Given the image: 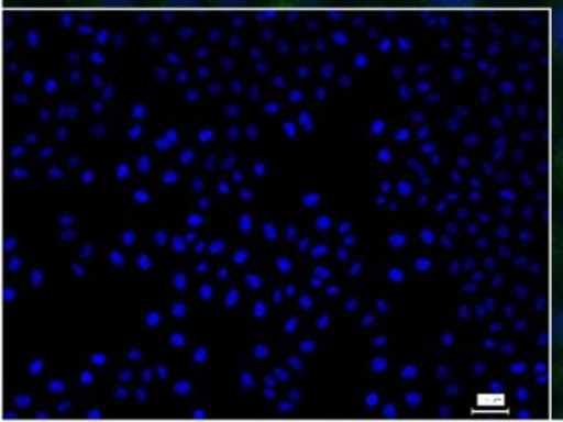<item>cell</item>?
I'll list each match as a JSON object with an SVG mask.
<instances>
[{"instance_id":"6da1fadb","label":"cell","mask_w":563,"mask_h":422,"mask_svg":"<svg viewBox=\"0 0 563 422\" xmlns=\"http://www.w3.org/2000/svg\"><path fill=\"white\" fill-rule=\"evenodd\" d=\"M550 33H552V62L555 73L563 78V0H552Z\"/></svg>"},{"instance_id":"7a4b0ae2","label":"cell","mask_w":563,"mask_h":422,"mask_svg":"<svg viewBox=\"0 0 563 422\" xmlns=\"http://www.w3.org/2000/svg\"><path fill=\"white\" fill-rule=\"evenodd\" d=\"M411 7H427V9H481L489 0H400Z\"/></svg>"},{"instance_id":"3957f363","label":"cell","mask_w":563,"mask_h":422,"mask_svg":"<svg viewBox=\"0 0 563 422\" xmlns=\"http://www.w3.org/2000/svg\"><path fill=\"white\" fill-rule=\"evenodd\" d=\"M553 184L563 197V124L556 129L552 142Z\"/></svg>"},{"instance_id":"277c9868","label":"cell","mask_w":563,"mask_h":422,"mask_svg":"<svg viewBox=\"0 0 563 422\" xmlns=\"http://www.w3.org/2000/svg\"><path fill=\"white\" fill-rule=\"evenodd\" d=\"M552 343L556 352L563 349V306L553 312L552 319Z\"/></svg>"},{"instance_id":"5b68a950","label":"cell","mask_w":563,"mask_h":422,"mask_svg":"<svg viewBox=\"0 0 563 422\" xmlns=\"http://www.w3.org/2000/svg\"><path fill=\"white\" fill-rule=\"evenodd\" d=\"M553 381L563 391V349H559V356H556L555 363H553Z\"/></svg>"},{"instance_id":"8992f818","label":"cell","mask_w":563,"mask_h":422,"mask_svg":"<svg viewBox=\"0 0 563 422\" xmlns=\"http://www.w3.org/2000/svg\"><path fill=\"white\" fill-rule=\"evenodd\" d=\"M203 2L216 7H245L250 5L253 0H203Z\"/></svg>"},{"instance_id":"52a82bcc","label":"cell","mask_w":563,"mask_h":422,"mask_svg":"<svg viewBox=\"0 0 563 422\" xmlns=\"http://www.w3.org/2000/svg\"><path fill=\"white\" fill-rule=\"evenodd\" d=\"M560 418H563V404L560 406Z\"/></svg>"}]
</instances>
